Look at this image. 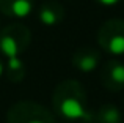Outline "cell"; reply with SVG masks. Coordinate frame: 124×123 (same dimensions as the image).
<instances>
[{"label":"cell","instance_id":"cell-3","mask_svg":"<svg viewBox=\"0 0 124 123\" xmlns=\"http://www.w3.org/2000/svg\"><path fill=\"white\" fill-rule=\"evenodd\" d=\"M6 123H57L55 117L49 109H46L39 103L17 101L8 109Z\"/></svg>","mask_w":124,"mask_h":123},{"label":"cell","instance_id":"cell-8","mask_svg":"<svg viewBox=\"0 0 124 123\" xmlns=\"http://www.w3.org/2000/svg\"><path fill=\"white\" fill-rule=\"evenodd\" d=\"M36 0H0V13L9 18H27L33 13Z\"/></svg>","mask_w":124,"mask_h":123},{"label":"cell","instance_id":"cell-7","mask_svg":"<svg viewBox=\"0 0 124 123\" xmlns=\"http://www.w3.org/2000/svg\"><path fill=\"white\" fill-rule=\"evenodd\" d=\"M38 21L46 27H55L64 19V6L58 0H46L38 8Z\"/></svg>","mask_w":124,"mask_h":123},{"label":"cell","instance_id":"cell-6","mask_svg":"<svg viewBox=\"0 0 124 123\" xmlns=\"http://www.w3.org/2000/svg\"><path fill=\"white\" fill-rule=\"evenodd\" d=\"M71 63L80 73H93L97 70L101 63V52L96 47L85 46V47H77L71 57Z\"/></svg>","mask_w":124,"mask_h":123},{"label":"cell","instance_id":"cell-2","mask_svg":"<svg viewBox=\"0 0 124 123\" xmlns=\"http://www.w3.org/2000/svg\"><path fill=\"white\" fill-rule=\"evenodd\" d=\"M30 41L31 33L24 24H9L3 30H0V52L6 59L21 57L28 49Z\"/></svg>","mask_w":124,"mask_h":123},{"label":"cell","instance_id":"cell-9","mask_svg":"<svg viewBox=\"0 0 124 123\" xmlns=\"http://www.w3.org/2000/svg\"><path fill=\"white\" fill-rule=\"evenodd\" d=\"M25 73H27V66H25L24 60L21 57H13V59H6L5 65V74L8 77L9 82L19 84L24 80Z\"/></svg>","mask_w":124,"mask_h":123},{"label":"cell","instance_id":"cell-10","mask_svg":"<svg viewBox=\"0 0 124 123\" xmlns=\"http://www.w3.org/2000/svg\"><path fill=\"white\" fill-rule=\"evenodd\" d=\"M94 120L97 123H123V115L115 104L107 103L97 109V112L94 114Z\"/></svg>","mask_w":124,"mask_h":123},{"label":"cell","instance_id":"cell-12","mask_svg":"<svg viewBox=\"0 0 124 123\" xmlns=\"http://www.w3.org/2000/svg\"><path fill=\"white\" fill-rule=\"evenodd\" d=\"M3 73H5V65H3V62L0 60V77H2Z\"/></svg>","mask_w":124,"mask_h":123},{"label":"cell","instance_id":"cell-4","mask_svg":"<svg viewBox=\"0 0 124 123\" xmlns=\"http://www.w3.org/2000/svg\"><path fill=\"white\" fill-rule=\"evenodd\" d=\"M97 44L112 55L124 54V19H108L97 30Z\"/></svg>","mask_w":124,"mask_h":123},{"label":"cell","instance_id":"cell-11","mask_svg":"<svg viewBox=\"0 0 124 123\" xmlns=\"http://www.w3.org/2000/svg\"><path fill=\"white\" fill-rule=\"evenodd\" d=\"M94 2L101 3V5H104V6H113V5H118L121 0H94Z\"/></svg>","mask_w":124,"mask_h":123},{"label":"cell","instance_id":"cell-13","mask_svg":"<svg viewBox=\"0 0 124 123\" xmlns=\"http://www.w3.org/2000/svg\"><path fill=\"white\" fill-rule=\"evenodd\" d=\"M63 123H72V122H63Z\"/></svg>","mask_w":124,"mask_h":123},{"label":"cell","instance_id":"cell-5","mask_svg":"<svg viewBox=\"0 0 124 123\" xmlns=\"http://www.w3.org/2000/svg\"><path fill=\"white\" fill-rule=\"evenodd\" d=\"M101 82L110 92H121L124 90V62L112 59L104 63L101 68Z\"/></svg>","mask_w":124,"mask_h":123},{"label":"cell","instance_id":"cell-1","mask_svg":"<svg viewBox=\"0 0 124 123\" xmlns=\"http://www.w3.org/2000/svg\"><path fill=\"white\" fill-rule=\"evenodd\" d=\"M54 111L69 122H91L94 114L88 107V95L83 85L76 79L60 82L52 95Z\"/></svg>","mask_w":124,"mask_h":123}]
</instances>
